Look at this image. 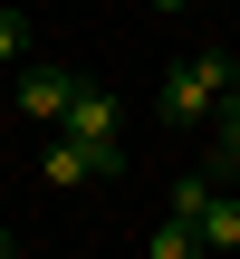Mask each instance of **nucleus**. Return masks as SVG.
<instances>
[{
  "label": "nucleus",
  "instance_id": "1",
  "mask_svg": "<svg viewBox=\"0 0 240 259\" xmlns=\"http://www.w3.org/2000/svg\"><path fill=\"white\" fill-rule=\"evenodd\" d=\"M221 106H231V48H202V58H183V67L164 77V96H154V115H164L173 135H192V125H221Z\"/></svg>",
  "mask_w": 240,
  "mask_h": 259
},
{
  "label": "nucleus",
  "instance_id": "2",
  "mask_svg": "<svg viewBox=\"0 0 240 259\" xmlns=\"http://www.w3.org/2000/svg\"><path fill=\"white\" fill-rule=\"evenodd\" d=\"M58 135H77V144L115 154V144H125V96H115V87H96V77H77V106H67V125H58Z\"/></svg>",
  "mask_w": 240,
  "mask_h": 259
},
{
  "label": "nucleus",
  "instance_id": "3",
  "mask_svg": "<svg viewBox=\"0 0 240 259\" xmlns=\"http://www.w3.org/2000/svg\"><path fill=\"white\" fill-rule=\"evenodd\" d=\"M19 106H29L38 125H67V106H77V77H67V67H38V58H29V67H19Z\"/></svg>",
  "mask_w": 240,
  "mask_h": 259
},
{
  "label": "nucleus",
  "instance_id": "4",
  "mask_svg": "<svg viewBox=\"0 0 240 259\" xmlns=\"http://www.w3.org/2000/svg\"><path fill=\"white\" fill-rule=\"evenodd\" d=\"M192 231H202V250H240V192H212V211Z\"/></svg>",
  "mask_w": 240,
  "mask_h": 259
},
{
  "label": "nucleus",
  "instance_id": "5",
  "mask_svg": "<svg viewBox=\"0 0 240 259\" xmlns=\"http://www.w3.org/2000/svg\"><path fill=\"white\" fill-rule=\"evenodd\" d=\"M212 192H221L212 173H183V183H173V211H164V221H202V211H212Z\"/></svg>",
  "mask_w": 240,
  "mask_h": 259
},
{
  "label": "nucleus",
  "instance_id": "6",
  "mask_svg": "<svg viewBox=\"0 0 240 259\" xmlns=\"http://www.w3.org/2000/svg\"><path fill=\"white\" fill-rule=\"evenodd\" d=\"M231 163H240V106H221V125H212V163H202V173L221 183Z\"/></svg>",
  "mask_w": 240,
  "mask_h": 259
},
{
  "label": "nucleus",
  "instance_id": "7",
  "mask_svg": "<svg viewBox=\"0 0 240 259\" xmlns=\"http://www.w3.org/2000/svg\"><path fill=\"white\" fill-rule=\"evenodd\" d=\"M154 259H202V231H192V221H164V231H154Z\"/></svg>",
  "mask_w": 240,
  "mask_h": 259
},
{
  "label": "nucleus",
  "instance_id": "8",
  "mask_svg": "<svg viewBox=\"0 0 240 259\" xmlns=\"http://www.w3.org/2000/svg\"><path fill=\"white\" fill-rule=\"evenodd\" d=\"M0 67H29V19L0 10Z\"/></svg>",
  "mask_w": 240,
  "mask_h": 259
},
{
  "label": "nucleus",
  "instance_id": "9",
  "mask_svg": "<svg viewBox=\"0 0 240 259\" xmlns=\"http://www.w3.org/2000/svg\"><path fill=\"white\" fill-rule=\"evenodd\" d=\"M0 259H19V240H10V231H0Z\"/></svg>",
  "mask_w": 240,
  "mask_h": 259
},
{
  "label": "nucleus",
  "instance_id": "10",
  "mask_svg": "<svg viewBox=\"0 0 240 259\" xmlns=\"http://www.w3.org/2000/svg\"><path fill=\"white\" fill-rule=\"evenodd\" d=\"M154 10H192V0H154Z\"/></svg>",
  "mask_w": 240,
  "mask_h": 259
}]
</instances>
